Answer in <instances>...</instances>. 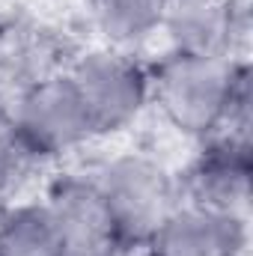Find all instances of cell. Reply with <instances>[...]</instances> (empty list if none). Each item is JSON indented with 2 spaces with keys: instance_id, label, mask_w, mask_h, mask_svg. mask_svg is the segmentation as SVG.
<instances>
[{
  "instance_id": "1",
  "label": "cell",
  "mask_w": 253,
  "mask_h": 256,
  "mask_svg": "<svg viewBox=\"0 0 253 256\" xmlns=\"http://www.w3.org/2000/svg\"><path fill=\"white\" fill-rule=\"evenodd\" d=\"M248 66L236 57L170 51L152 68V104L176 131L196 140L248 137Z\"/></svg>"
},
{
  "instance_id": "2",
  "label": "cell",
  "mask_w": 253,
  "mask_h": 256,
  "mask_svg": "<svg viewBox=\"0 0 253 256\" xmlns=\"http://www.w3.org/2000/svg\"><path fill=\"white\" fill-rule=\"evenodd\" d=\"M128 250L146 248L161 224L182 202L179 182L149 155L126 152L104 161L96 173Z\"/></svg>"
},
{
  "instance_id": "3",
  "label": "cell",
  "mask_w": 253,
  "mask_h": 256,
  "mask_svg": "<svg viewBox=\"0 0 253 256\" xmlns=\"http://www.w3.org/2000/svg\"><path fill=\"white\" fill-rule=\"evenodd\" d=\"M92 134H116L152 104V72L126 48H98L66 68Z\"/></svg>"
},
{
  "instance_id": "4",
  "label": "cell",
  "mask_w": 253,
  "mask_h": 256,
  "mask_svg": "<svg viewBox=\"0 0 253 256\" xmlns=\"http://www.w3.org/2000/svg\"><path fill=\"white\" fill-rule=\"evenodd\" d=\"M15 122L39 161L60 158L92 140V126L66 72H48L18 90Z\"/></svg>"
},
{
  "instance_id": "5",
  "label": "cell",
  "mask_w": 253,
  "mask_h": 256,
  "mask_svg": "<svg viewBox=\"0 0 253 256\" xmlns=\"http://www.w3.org/2000/svg\"><path fill=\"white\" fill-rule=\"evenodd\" d=\"M68 256H126V238L96 176H60L42 200Z\"/></svg>"
},
{
  "instance_id": "6",
  "label": "cell",
  "mask_w": 253,
  "mask_h": 256,
  "mask_svg": "<svg viewBox=\"0 0 253 256\" xmlns=\"http://www.w3.org/2000/svg\"><path fill=\"white\" fill-rule=\"evenodd\" d=\"M200 152L179 179L182 200L206 208L244 214L250 200V143L242 134H214L200 140Z\"/></svg>"
},
{
  "instance_id": "7",
  "label": "cell",
  "mask_w": 253,
  "mask_h": 256,
  "mask_svg": "<svg viewBox=\"0 0 253 256\" xmlns=\"http://www.w3.org/2000/svg\"><path fill=\"white\" fill-rule=\"evenodd\" d=\"M248 244V218L196 202H179L161 224L146 250L155 256H242Z\"/></svg>"
},
{
  "instance_id": "8",
  "label": "cell",
  "mask_w": 253,
  "mask_h": 256,
  "mask_svg": "<svg viewBox=\"0 0 253 256\" xmlns=\"http://www.w3.org/2000/svg\"><path fill=\"white\" fill-rule=\"evenodd\" d=\"M158 33L170 39V51L232 57L238 9L232 0H164Z\"/></svg>"
},
{
  "instance_id": "9",
  "label": "cell",
  "mask_w": 253,
  "mask_h": 256,
  "mask_svg": "<svg viewBox=\"0 0 253 256\" xmlns=\"http://www.w3.org/2000/svg\"><path fill=\"white\" fill-rule=\"evenodd\" d=\"M0 256H68L42 202H21L0 214Z\"/></svg>"
},
{
  "instance_id": "10",
  "label": "cell",
  "mask_w": 253,
  "mask_h": 256,
  "mask_svg": "<svg viewBox=\"0 0 253 256\" xmlns=\"http://www.w3.org/2000/svg\"><path fill=\"white\" fill-rule=\"evenodd\" d=\"M164 0H90V12L102 36L114 48H131L158 33Z\"/></svg>"
},
{
  "instance_id": "11",
  "label": "cell",
  "mask_w": 253,
  "mask_h": 256,
  "mask_svg": "<svg viewBox=\"0 0 253 256\" xmlns=\"http://www.w3.org/2000/svg\"><path fill=\"white\" fill-rule=\"evenodd\" d=\"M42 161L33 155V149L27 146L21 128L15 122L12 104H6L0 98V194L18 188L33 167H39Z\"/></svg>"
},
{
  "instance_id": "12",
  "label": "cell",
  "mask_w": 253,
  "mask_h": 256,
  "mask_svg": "<svg viewBox=\"0 0 253 256\" xmlns=\"http://www.w3.org/2000/svg\"><path fill=\"white\" fill-rule=\"evenodd\" d=\"M48 72H54V68H42L36 63V39L30 33L18 30L15 24L0 21V80L15 84L21 90Z\"/></svg>"
},
{
  "instance_id": "13",
  "label": "cell",
  "mask_w": 253,
  "mask_h": 256,
  "mask_svg": "<svg viewBox=\"0 0 253 256\" xmlns=\"http://www.w3.org/2000/svg\"><path fill=\"white\" fill-rule=\"evenodd\" d=\"M126 256H155L152 250H146V248H137V250H128Z\"/></svg>"
}]
</instances>
